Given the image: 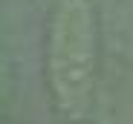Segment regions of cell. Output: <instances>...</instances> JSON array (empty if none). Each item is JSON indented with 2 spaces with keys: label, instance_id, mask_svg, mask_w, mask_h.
I'll list each match as a JSON object with an SVG mask.
<instances>
[{
  "label": "cell",
  "instance_id": "cell-1",
  "mask_svg": "<svg viewBox=\"0 0 133 124\" xmlns=\"http://www.w3.org/2000/svg\"><path fill=\"white\" fill-rule=\"evenodd\" d=\"M98 75V29L93 0H58L46 40V81L55 107L70 121L90 113Z\"/></svg>",
  "mask_w": 133,
  "mask_h": 124
}]
</instances>
